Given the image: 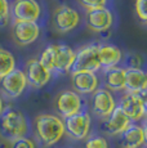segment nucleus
<instances>
[{
  "mask_svg": "<svg viewBox=\"0 0 147 148\" xmlns=\"http://www.w3.org/2000/svg\"><path fill=\"white\" fill-rule=\"evenodd\" d=\"M76 53L70 47L63 44H52L47 47L40 54V63L49 70L58 73H66L71 70Z\"/></svg>",
  "mask_w": 147,
  "mask_h": 148,
  "instance_id": "obj_1",
  "label": "nucleus"
},
{
  "mask_svg": "<svg viewBox=\"0 0 147 148\" xmlns=\"http://www.w3.org/2000/svg\"><path fill=\"white\" fill-rule=\"evenodd\" d=\"M35 133L44 147L57 144L66 133L65 121L50 113H41L35 119Z\"/></svg>",
  "mask_w": 147,
  "mask_h": 148,
  "instance_id": "obj_2",
  "label": "nucleus"
},
{
  "mask_svg": "<svg viewBox=\"0 0 147 148\" xmlns=\"http://www.w3.org/2000/svg\"><path fill=\"white\" fill-rule=\"evenodd\" d=\"M29 125L25 115L14 108H7L0 115V135L9 142L26 136Z\"/></svg>",
  "mask_w": 147,
  "mask_h": 148,
  "instance_id": "obj_3",
  "label": "nucleus"
},
{
  "mask_svg": "<svg viewBox=\"0 0 147 148\" xmlns=\"http://www.w3.org/2000/svg\"><path fill=\"white\" fill-rule=\"evenodd\" d=\"M98 49H100V45H97V44H90V45L81 48L76 53L75 61H74V64L70 71L72 73L95 72L100 68H102L100 56H98Z\"/></svg>",
  "mask_w": 147,
  "mask_h": 148,
  "instance_id": "obj_4",
  "label": "nucleus"
},
{
  "mask_svg": "<svg viewBox=\"0 0 147 148\" xmlns=\"http://www.w3.org/2000/svg\"><path fill=\"white\" fill-rule=\"evenodd\" d=\"M66 133L75 140L87 139L90 132V115L88 111H83L65 119Z\"/></svg>",
  "mask_w": 147,
  "mask_h": 148,
  "instance_id": "obj_5",
  "label": "nucleus"
},
{
  "mask_svg": "<svg viewBox=\"0 0 147 148\" xmlns=\"http://www.w3.org/2000/svg\"><path fill=\"white\" fill-rule=\"evenodd\" d=\"M116 108L114 95L107 88H101L93 93L92 97V111L95 116L102 119H107L114 110Z\"/></svg>",
  "mask_w": 147,
  "mask_h": 148,
  "instance_id": "obj_6",
  "label": "nucleus"
},
{
  "mask_svg": "<svg viewBox=\"0 0 147 148\" xmlns=\"http://www.w3.org/2000/svg\"><path fill=\"white\" fill-rule=\"evenodd\" d=\"M81 97L74 90H63L57 97L56 101V107H57L58 113L63 119H67L70 116L81 111Z\"/></svg>",
  "mask_w": 147,
  "mask_h": 148,
  "instance_id": "obj_7",
  "label": "nucleus"
},
{
  "mask_svg": "<svg viewBox=\"0 0 147 148\" xmlns=\"http://www.w3.org/2000/svg\"><path fill=\"white\" fill-rule=\"evenodd\" d=\"M26 75L22 70H17V68L0 80V86H1L3 93L9 98L19 97L26 89Z\"/></svg>",
  "mask_w": 147,
  "mask_h": 148,
  "instance_id": "obj_8",
  "label": "nucleus"
},
{
  "mask_svg": "<svg viewBox=\"0 0 147 148\" xmlns=\"http://www.w3.org/2000/svg\"><path fill=\"white\" fill-rule=\"evenodd\" d=\"M12 12L14 21L36 22L41 16V8L36 0H16Z\"/></svg>",
  "mask_w": 147,
  "mask_h": 148,
  "instance_id": "obj_9",
  "label": "nucleus"
},
{
  "mask_svg": "<svg viewBox=\"0 0 147 148\" xmlns=\"http://www.w3.org/2000/svg\"><path fill=\"white\" fill-rule=\"evenodd\" d=\"M12 35L17 44L29 45L34 42L40 35V27L36 22H21L14 21L12 26Z\"/></svg>",
  "mask_w": 147,
  "mask_h": 148,
  "instance_id": "obj_10",
  "label": "nucleus"
},
{
  "mask_svg": "<svg viewBox=\"0 0 147 148\" xmlns=\"http://www.w3.org/2000/svg\"><path fill=\"white\" fill-rule=\"evenodd\" d=\"M79 21H80L79 13L67 5L57 8L53 14V23L56 30L59 32H69L74 30L79 25Z\"/></svg>",
  "mask_w": 147,
  "mask_h": 148,
  "instance_id": "obj_11",
  "label": "nucleus"
},
{
  "mask_svg": "<svg viewBox=\"0 0 147 148\" xmlns=\"http://www.w3.org/2000/svg\"><path fill=\"white\" fill-rule=\"evenodd\" d=\"M25 75H26L27 84H30L34 88H38V89L47 85L48 81L50 80V71L47 70L40 63V61L36 58L27 61Z\"/></svg>",
  "mask_w": 147,
  "mask_h": 148,
  "instance_id": "obj_12",
  "label": "nucleus"
},
{
  "mask_svg": "<svg viewBox=\"0 0 147 148\" xmlns=\"http://www.w3.org/2000/svg\"><path fill=\"white\" fill-rule=\"evenodd\" d=\"M87 25L92 31L95 32H104L111 28L114 17L107 8H95V9L87 10Z\"/></svg>",
  "mask_w": 147,
  "mask_h": 148,
  "instance_id": "obj_13",
  "label": "nucleus"
},
{
  "mask_svg": "<svg viewBox=\"0 0 147 148\" xmlns=\"http://www.w3.org/2000/svg\"><path fill=\"white\" fill-rule=\"evenodd\" d=\"M119 107L131 121H139L141 119H143L146 113L139 94L125 93L121 98Z\"/></svg>",
  "mask_w": 147,
  "mask_h": 148,
  "instance_id": "obj_14",
  "label": "nucleus"
},
{
  "mask_svg": "<svg viewBox=\"0 0 147 148\" xmlns=\"http://www.w3.org/2000/svg\"><path fill=\"white\" fill-rule=\"evenodd\" d=\"M131 124H132V121L126 117L125 113L120 110V107L116 106L114 112L102 122L101 127L109 135H121L128 129Z\"/></svg>",
  "mask_w": 147,
  "mask_h": 148,
  "instance_id": "obj_15",
  "label": "nucleus"
},
{
  "mask_svg": "<svg viewBox=\"0 0 147 148\" xmlns=\"http://www.w3.org/2000/svg\"><path fill=\"white\" fill-rule=\"evenodd\" d=\"M124 90L126 93L141 94L147 90V72L142 68H125V84Z\"/></svg>",
  "mask_w": 147,
  "mask_h": 148,
  "instance_id": "obj_16",
  "label": "nucleus"
},
{
  "mask_svg": "<svg viewBox=\"0 0 147 148\" xmlns=\"http://www.w3.org/2000/svg\"><path fill=\"white\" fill-rule=\"evenodd\" d=\"M74 92L80 94H93L98 89V77L95 72H76L72 73Z\"/></svg>",
  "mask_w": 147,
  "mask_h": 148,
  "instance_id": "obj_17",
  "label": "nucleus"
},
{
  "mask_svg": "<svg viewBox=\"0 0 147 148\" xmlns=\"http://www.w3.org/2000/svg\"><path fill=\"white\" fill-rule=\"evenodd\" d=\"M98 56H100L101 66L104 70L112 67H117V64L123 59V53L115 45H100L98 49Z\"/></svg>",
  "mask_w": 147,
  "mask_h": 148,
  "instance_id": "obj_18",
  "label": "nucleus"
},
{
  "mask_svg": "<svg viewBox=\"0 0 147 148\" xmlns=\"http://www.w3.org/2000/svg\"><path fill=\"white\" fill-rule=\"evenodd\" d=\"M123 148H139L143 146V132L139 125L131 124L129 127L120 135Z\"/></svg>",
  "mask_w": 147,
  "mask_h": 148,
  "instance_id": "obj_19",
  "label": "nucleus"
},
{
  "mask_svg": "<svg viewBox=\"0 0 147 148\" xmlns=\"http://www.w3.org/2000/svg\"><path fill=\"white\" fill-rule=\"evenodd\" d=\"M104 82L109 90H124L125 84V68L112 67L104 71Z\"/></svg>",
  "mask_w": 147,
  "mask_h": 148,
  "instance_id": "obj_20",
  "label": "nucleus"
},
{
  "mask_svg": "<svg viewBox=\"0 0 147 148\" xmlns=\"http://www.w3.org/2000/svg\"><path fill=\"white\" fill-rule=\"evenodd\" d=\"M16 70V59L14 56L9 50L0 48V80L3 77Z\"/></svg>",
  "mask_w": 147,
  "mask_h": 148,
  "instance_id": "obj_21",
  "label": "nucleus"
},
{
  "mask_svg": "<svg viewBox=\"0 0 147 148\" xmlns=\"http://www.w3.org/2000/svg\"><path fill=\"white\" fill-rule=\"evenodd\" d=\"M84 148H109V142L102 135H92L85 140Z\"/></svg>",
  "mask_w": 147,
  "mask_h": 148,
  "instance_id": "obj_22",
  "label": "nucleus"
},
{
  "mask_svg": "<svg viewBox=\"0 0 147 148\" xmlns=\"http://www.w3.org/2000/svg\"><path fill=\"white\" fill-rule=\"evenodd\" d=\"M135 13L141 21L147 23V0H135Z\"/></svg>",
  "mask_w": 147,
  "mask_h": 148,
  "instance_id": "obj_23",
  "label": "nucleus"
},
{
  "mask_svg": "<svg viewBox=\"0 0 147 148\" xmlns=\"http://www.w3.org/2000/svg\"><path fill=\"white\" fill-rule=\"evenodd\" d=\"M10 148H36V144L32 139L27 138V136H23V138L12 142Z\"/></svg>",
  "mask_w": 147,
  "mask_h": 148,
  "instance_id": "obj_24",
  "label": "nucleus"
},
{
  "mask_svg": "<svg viewBox=\"0 0 147 148\" xmlns=\"http://www.w3.org/2000/svg\"><path fill=\"white\" fill-rule=\"evenodd\" d=\"M9 18V3L8 0H0V26L5 25Z\"/></svg>",
  "mask_w": 147,
  "mask_h": 148,
  "instance_id": "obj_25",
  "label": "nucleus"
},
{
  "mask_svg": "<svg viewBox=\"0 0 147 148\" xmlns=\"http://www.w3.org/2000/svg\"><path fill=\"white\" fill-rule=\"evenodd\" d=\"M81 5L87 9H95V8H104L107 0H79Z\"/></svg>",
  "mask_w": 147,
  "mask_h": 148,
  "instance_id": "obj_26",
  "label": "nucleus"
},
{
  "mask_svg": "<svg viewBox=\"0 0 147 148\" xmlns=\"http://www.w3.org/2000/svg\"><path fill=\"white\" fill-rule=\"evenodd\" d=\"M128 68H141L142 64V58L138 54H129L128 56Z\"/></svg>",
  "mask_w": 147,
  "mask_h": 148,
  "instance_id": "obj_27",
  "label": "nucleus"
},
{
  "mask_svg": "<svg viewBox=\"0 0 147 148\" xmlns=\"http://www.w3.org/2000/svg\"><path fill=\"white\" fill-rule=\"evenodd\" d=\"M141 127H142V132H143V144L147 147V120L143 122V125Z\"/></svg>",
  "mask_w": 147,
  "mask_h": 148,
  "instance_id": "obj_28",
  "label": "nucleus"
},
{
  "mask_svg": "<svg viewBox=\"0 0 147 148\" xmlns=\"http://www.w3.org/2000/svg\"><path fill=\"white\" fill-rule=\"evenodd\" d=\"M141 99H142V103H143V107H145V111L147 112V90H145V92H142L139 94Z\"/></svg>",
  "mask_w": 147,
  "mask_h": 148,
  "instance_id": "obj_29",
  "label": "nucleus"
},
{
  "mask_svg": "<svg viewBox=\"0 0 147 148\" xmlns=\"http://www.w3.org/2000/svg\"><path fill=\"white\" fill-rule=\"evenodd\" d=\"M3 111H4V102H3L1 97H0V115L3 113Z\"/></svg>",
  "mask_w": 147,
  "mask_h": 148,
  "instance_id": "obj_30",
  "label": "nucleus"
}]
</instances>
